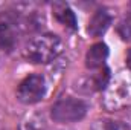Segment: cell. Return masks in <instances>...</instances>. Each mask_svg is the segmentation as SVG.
Returning a JSON list of instances; mask_svg holds the SVG:
<instances>
[{"instance_id": "cell-6", "label": "cell", "mask_w": 131, "mask_h": 130, "mask_svg": "<svg viewBox=\"0 0 131 130\" xmlns=\"http://www.w3.org/2000/svg\"><path fill=\"white\" fill-rule=\"evenodd\" d=\"M18 41L17 37V28L11 20L0 22V49L5 52H11L15 49Z\"/></svg>"}, {"instance_id": "cell-13", "label": "cell", "mask_w": 131, "mask_h": 130, "mask_svg": "<svg viewBox=\"0 0 131 130\" xmlns=\"http://www.w3.org/2000/svg\"><path fill=\"white\" fill-rule=\"evenodd\" d=\"M127 64H128V67L131 69V49L128 51V55H127Z\"/></svg>"}, {"instance_id": "cell-1", "label": "cell", "mask_w": 131, "mask_h": 130, "mask_svg": "<svg viewBox=\"0 0 131 130\" xmlns=\"http://www.w3.org/2000/svg\"><path fill=\"white\" fill-rule=\"evenodd\" d=\"M63 51V41L53 34H41L34 37L25 48V58L32 63H49Z\"/></svg>"}, {"instance_id": "cell-8", "label": "cell", "mask_w": 131, "mask_h": 130, "mask_svg": "<svg viewBox=\"0 0 131 130\" xmlns=\"http://www.w3.org/2000/svg\"><path fill=\"white\" fill-rule=\"evenodd\" d=\"M108 57V48L104 43H96L93 44L85 55V66L89 69H99L102 67L105 60Z\"/></svg>"}, {"instance_id": "cell-10", "label": "cell", "mask_w": 131, "mask_h": 130, "mask_svg": "<svg viewBox=\"0 0 131 130\" xmlns=\"http://www.w3.org/2000/svg\"><path fill=\"white\" fill-rule=\"evenodd\" d=\"M20 130H47V123L41 113H31L20 123Z\"/></svg>"}, {"instance_id": "cell-7", "label": "cell", "mask_w": 131, "mask_h": 130, "mask_svg": "<svg viewBox=\"0 0 131 130\" xmlns=\"http://www.w3.org/2000/svg\"><path fill=\"white\" fill-rule=\"evenodd\" d=\"M110 25H111V15L108 14V11L98 9L92 15V18L89 22L87 31H89V34L92 37H99V35H102V34L110 28Z\"/></svg>"}, {"instance_id": "cell-2", "label": "cell", "mask_w": 131, "mask_h": 130, "mask_svg": "<svg viewBox=\"0 0 131 130\" xmlns=\"http://www.w3.org/2000/svg\"><path fill=\"white\" fill-rule=\"evenodd\" d=\"M102 104L111 112L131 106V72H121L107 84Z\"/></svg>"}, {"instance_id": "cell-14", "label": "cell", "mask_w": 131, "mask_h": 130, "mask_svg": "<svg viewBox=\"0 0 131 130\" xmlns=\"http://www.w3.org/2000/svg\"><path fill=\"white\" fill-rule=\"evenodd\" d=\"M0 130H3V129H2V126H0Z\"/></svg>"}, {"instance_id": "cell-3", "label": "cell", "mask_w": 131, "mask_h": 130, "mask_svg": "<svg viewBox=\"0 0 131 130\" xmlns=\"http://www.w3.org/2000/svg\"><path fill=\"white\" fill-rule=\"evenodd\" d=\"M87 113V104L82 99L72 97H66L58 99L52 109H50V116L55 123L61 124H70L81 121Z\"/></svg>"}, {"instance_id": "cell-12", "label": "cell", "mask_w": 131, "mask_h": 130, "mask_svg": "<svg viewBox=\"0 0 131 130\" xmlns=\"http://www.w3.org/2000/svg\"><path fill=\"white\" fill-rule=\"evenodd\" d=\"M117 32L122 37V40L131 43V15H128V17H125V18L121 20V23L117 26Z\"/></svg>"}, {"instance_id": "cell-11", "label": "cell", "mask_w": 131, "mask_h": 130, "mask_svg": "<svg viewBox=\"0 0 131 130\" xmlns=\"http://www.w3.org/2000/svg\"><path fill=\"white\" fill-rule=\"evenodd\" d=\"M92 130H130L128 126H125L121 121H113V119H99L96 121Z\"/></svg>"}, {"instance_id": "cell-5", "label": "cell", "mask_w": 131, "mask_h": 130, "mask_svg": "<svg viewBox=\"0 0 131 130\" xmlns=\"http://www.w3.org/2000/svg\"><path fill=\"white\" fill-rule=\"evenodd\" d=\"M108 70L104 69V70H99L98 73H93V75H87V77H81L73 89L79 94H93L99 89H102L104 86H107L108 83Z\"/></svg>"}, {"instance_id": "cell-4", "label": "cell", "mask_w": 131, "mask_h": 130, "mask_svg": "<svg viewBox=\"0 0 131 130\" xmlns=\"http://www.w3.org/2000/svg\"><path fill=\"white\" fill-rule=\"evenodd\" d=\"M46 95V81L41 75L26 77L17 87V99L23 104H35Z\"/></svg>"}, {"instance_id": "cell-9", "label": "cell", "mask_w": 131, "mask_h": 130, "mask_svg": "<svg viewBox=\"0 0 131 130\" xmlns=\"http://www.w3.org/2000/svg\"><path fill=\"white\" fill-rule=\"evenodd\" d=\"M52 9H53V15L57 17V20L64 25L70 29H76V17L73 14V11L66 5V3H61V2H57L52 5Z\"/></svg>"}]
</instances>
